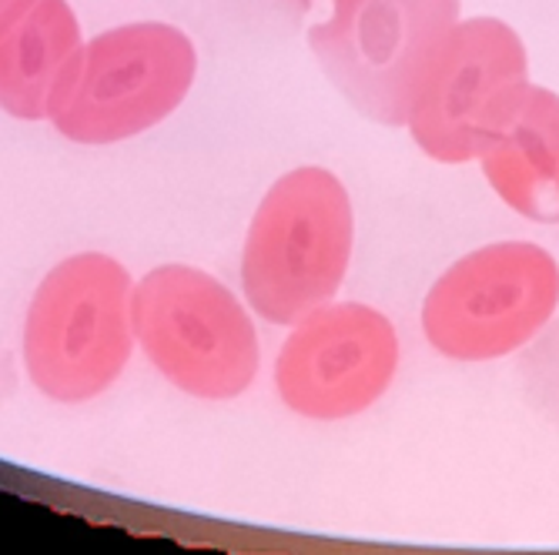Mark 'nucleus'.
I'll return each mask as SVG.
<instances>
[{"mask_svg": "<svg viewBox=\"0 0 559 555\" xmlns=\"http://www.w3.org/2000/svg\"><path fill=\"white\" fill-rule=\"evenodd\" d=\"M559 305V265L533 241H496L455 262L423 301L429 345L455 362L523 348Z\"/></svg>", "mask_w": 559, "mask_h": 555, "instance_id": "obj_6", "label": "nucleus"}, {"mask_svg": "<svg viewBox=\"0 0 559 555\" xmlns=\"http://www.w3.org/2000/svg\"><path fill=\"white\" fill-rule=\"evenodd\" d=\"M526 84V47L510 24L460 21L442 40L405 128L432 161L466 165L479 158L486 131Z\"/></svg>", "mask_w": 559, "mask_h": 555, "instance_id": "obj_7", "label": "nucleus"}, {"mask_svg": "<svg viewBox=\"0 0 559 555\" xmlns=\"http://www.w3.org/2000/svg\"><path fill=\"white\" fill-rule=\"evenodd\" d=\"M134 341L175 388L238 398L259 375V335L238 298L209 272L162 265L134 285Z\"/></svg>", "mask_w": 559, "mask_h": 555, "instance_id": "obj_3", "label": "nucleus"}, {"mask_svg": "<svg viewBox=\"0 0 559 555\" xmlns=\"http://www.w3.org/2000/svg\"><path fill=\"white\" fill-rule=\"evenodd\" d=\"M131 298L128 268L100 251L50 268L31 298L21 338L37 391L68 406L108 391L134 348Z\"/></svg>", "mask_w": 559, "mask_h": 555, "instance_id": "obj_2", "label": "nucleus"}, {"mask_svg": "<svg viewBox=\"0 0 559 555\" xmlns=\"http://www.w3.org/2000/svg\"><path fill=\"white\" fill-rule=\"evenodd\" d=\"M395 369L392 322L362 301H329L292 325L275 362V388L301 419L338 422L372 409Z\"/></svg>", "mask_w": 559, "mask_h": 555, "instance_id": "obj_8", "label": "nucleus"}, {"mask_svg": "<svg viewBox=\"0 0 559 555\" xmlns=\"http://www.w3.org/2000/svg\"><path fill=\"white\" fill-rule=\"evenodd\" d=\"M34 0H0V27H8L21 11H27Z\"/></svg>", "mask_w": 559, "mask_h": 555, "instance_id": "obj_11", "label": "nucleus"}, {"mask_svg": "<svg viewBox=\"0 0 559 555\" xmlns=\"http://www.w3.org/2000/svg\"><path fill=\"white\" fill-rule=\"evenodd\" d=\"M198 74L194 44L158 21L124 24L84 44L50 124L74 144H115L162 124Z\"/></svg>", "mask_w": 559, "mask_h": 555, "instance_id": "obj_5", "label": "nucleus"}, {"mask_svg": "<svg viewBox=\"0 0 559 555\" xmlns=\"http://www.w3.org/2000/svg\"><path fill=\"white\" fill-rule=\"evenodd\" d=\"M301 4H312V0H301Z\"/></svg>", "mask_w": 559, "mask_h": 555, "instance_id": "obj_12", "label": "nucleus"}, {"mask_svg": "<svg viewBox=\"0 0 559 555\" xmlns=\"http://www.w3.org/2000/svg\"><path fill=\"white\" fill-rule=\"evenodd\" d=\"M492 191L530 221H559V94L526 84L479 144Z\"/></svg>", "mask_w": 559, "mask_h": 555, "instance_id": "obj_9", "label": "nucleus"}, {"mask_svg": "<svg viewBox=\"0 0 559 555\" xmlns=\"http://www.w3.org/2000/svg\"><path fill=\"white\" fill-rule=\"evenodd\" d=\"M352 258V201L325 168L282 174L248 225L241 288L255 315L295 325L335 298Z\"/></svg>", "mask_w": 559, "mask_h": 555, "instance_id": "obj_1", "label": "nucleus"}, {"mask_svg": "<svg viewBox=\"0 0 559 555\" xmlns=\"http://www.w3.org/2000/svg\"><path fill=\"white\" fill-rule=\"evenodd\" d=\"M81 50V24L68 0H34L0 27V108L21 121H50Z\"/></svg>", "mask_w": 559, "mask_h": 555, "instance_id": "obj_10", "label": "nucleus"}, {"mask_svg": "<svg viewBox=\"0 0 559 555\" xmlns=\"http://www.w3.org/2000/svg\"><path fill=\"white\" fill-rule=\"evenodd\" d=\"M455 24L460 0H332L309 47L355 111L399 128Z\"/></svg>", "mask_w": 559, "mask_h": 555, "instance_id": "obj_4", "label": "nucleus"}]
</instances>
